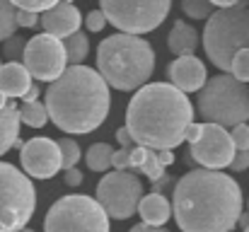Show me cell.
<instances>
[{
    "instance_id": "6da1fadb",
    "label": "cell",
    "mask_w": 249,
    "mask_h": 232,
    "mask_svg": "<svg viewBox=\"0 0 249 232\" xmlns=\"http://www.w3.org/2000/svg\"><path fill=\"white\" fill-rule=\"evenodd\" d=\"M169 206L181 232H232L242 215V189L232 177L198 167L177 179Z\"/></svg>"
},
{
    "instance_id": "7a4b0ae2",
    "label": "cell",
    "mask_w": 249,
    "mask_h": 232,
    "mask_svg": "<svg viewBox=\"0 0 249 232\" xmlns=\"http://www.w3.org/2000/svg\"><path fill=\"white\" fill-rule=\"evenodd\" d=\"M194 124V107L186 94L169 82H148L136 89L126 107V131L138 148L172 150L184 141V128Z\"/></svg>"
},
{
    "instance_id": "3957f363",
    "label": "cell",
    "mask_w": 249,
    "mask_h": 232,
    "mask_svg": "<svg viewBox=\"0 0 249 232\" xmlns=\"http://www.w3.org/2000/svg\"><path fill=\"white\" fill-rule=\"evenodd\" d=\"M46 116L66 133L97 131L111 109V94L107 82L94 68L71 66L46 89Z\"/></svg>"
},
{
    "instance_id": "277c9868",
    "label": "cell",
    "mask_w": 249,
    "mask_h": 232,
    "mask_svg": "<svg viewBox=\"0 0 249 232\" xmlns=\"http://www.w3.org/2000/svg\"><path fill=\"white\" fill-rule=\"evenodd\" d=\"M97 73L107 87L141 89L155 73V51L141 36L111 34L97 46Z\"/></svg>"
},
{
    "instance_id": "5b68a950",
    "label": "cell",
    "mask_w": 249,
    "mask_h": 232,
    "mask_svg": "<svg viewBox=\"0 0 249 232\" xmlns=\"http://www.w3.org/2000/svg\"><path fill=\"white\" fill-rule=\"evenodd\" d=\"M203 49L215 68L230 73L235 54L249 49V10L245 2L228 10H213L203 29Z\"/></svg>"
},
{
    "instance_id": "8992f818",
    "label": "cell",
    "mask_w": 249,
    "mask_h": 232,
    "mask_svg": "<svg viewBox=\"0 0 249 232\" xmlns=\"http://www.w3.org/2000/svg\"><path fill=\"white\" fill-rule=\"evenodd\" d=\"M198 114L220 128H235L249 121V87L230 73L208 77L198 89Z\"/></svg>"
},
{
    "instance_id": "52a82bcc",
    "label": "cell",
    "mask_w": 249,
    "mask_h": 232,
    "mask_svg": "<svg viewBox=\"0 0 249 232\" xmlns=\"http://www.w3.org/2000/svg\"><path fill=\"white\" fill-rule=\"evenodd\" d=\"M36 211V189L15 164L0 162V232H22Z\"/></svg>"
},
{
    "instance_id": "ba28073f",
    "label": "cell",
    "mask_w": 249,
    "mask_h": 232,
    "mask_svg": "<svg viewBox=\"0 0 249 232\" xmlns=\"http://www.w3.org/2000/svg\"><path fill=\"white\" fill-rule=\"evenodd\" d=\"M172 10L169 0H102L99 12L119 34L138 36L158 29Z\"/></svg>"
},
{
    "instance_id": "9c48e42d",
    "label": "cell",
    "mask_w": 249,
    "mask_h": 232,
    "mask_svg": "<svg viewBox=\"0 0 249 232\" xmlns=\"http://www.w3.org/2000/svg\"><path fill=\"white\" fill-rule=\"evenodd\" d=\"M44 232H111V228L102 206L94 198L78 194L63 196L49 208Z\"/></svg>"
},
{
    "instance_id": "30bf717a",
    "label": "cell",
    "mask_w": 249,
    "mask_h": 232,
    "mask_svg": "<svg viewBox=\"0 0 249 232\" xmlns=\"http://www.w3.org/2000/svg\"><path fill=\"white\" fill-rule=\"evenodd\" d=\"M143 198V181L131 172H109L97 184L94 201L102 206L107 218L128 220Z\"/></svg>"
},
{
    "instance_id": "8fae6325",
    "label": "cell",
    "mask_w": 249,
    "mask_h": 232,
    "mask_svg": "<svg viewBox=\"0 0 249 232\" xmlns=\"http://www.w3.org/2000/svg\"><path fill=\"white\" fill-rule=\"evenodd\" d=\"M22 66L29 73V77H36L41 82H53L63 75V71L68 68L66 63V51L63 44L49 34H36L24 44V54H22Z\"/></svg>"
},
{
    "instance_id": "7c38bea8",
    "label": "cell",
    "mask_w": 249,
    "mask_h": 232,
    "mask_svg": "<svg viewBox=\"0 0 249 232\" xmlns=\"http://www.w3.org/2000/svg\"><path fill=\"white\" fill-rule=\"evenodd\" d=\"M189 155L201 169L218 172L228 167L235 157V145L230 141V133L215 124H201V136L196 143H191Z\"/></svg>"
},
{
    "instance_id": "4fadbf2b",
    "label": "cell",
    "mask_w": 249,
    "mask_h": 232,
    "mask_svg": "<svg viewBox=\"0 0 249 232\" xmlns=\"http://www.w3.org/2000/svg\"><path fill=\"white\" fill-rule=\"evenodd\" d=\"M19 160H22V169L32 179H51L61 169V153L56 141L44 136L29 138L19 150Z\"/></svg>"
},
{
    "instance_id": "5bb4252c",
    "label": "cell",
    "mask_w": 249,
    "mask_h": 232,
    "mask_svg": "<svg viewBox=\"0 0 249 232\" xmlns=\"http://www.w3.org/2000/svg\"><path fill=\"white\" fill-rule=\"evenodd\" d=\"M167 75H169V85L174 89H179L181 94L189 97V92H198L206 80V63L196 56H181V58H174L167 68Z\"/></svg>"
},
{
    "instance_id": "9a60e30c",
    "label": "cell",
    "mask_w": 249,
    "mask_h": 232,
    "mask_svg": "<svg viewBox=\"0 0 249 232\" xmlns=\"http://www.w3.org/2000/svg\"><path fill=\"white\" fill-rule=\"evenodd\" d=\"M80 24H83V15L73 2H56L49 12L39 15V27L46 29L44 34H49L58 41L80 32Z\"/></svg>"
},
{
    "instance_id": "2e32d148",
    "label": "cell",
    "mask_w": 249,
    "mask_h": 232,
    "mask_svg": "<svg viewBox=\"0 0 249 232\" xmlns=\"http://www.w3.org/2000/svg\"><path fill=\"white\" fill-rule=\"evenodd\" d=\"M32 87V77L22 63H2L0 66V92L7 99H22Z\"/></svg>"
},
{
    "instance_id": "e0dca14e",
    "label": "cell",
    "mask_w": 249,
    "mask_h": 232,
    "mask_svg": "<svg viewBox=\"0 0 249 232\" xmlns=\"http://www.w3.org/2000/svg\"><path fill=\"white\" fill-rule=\"evenodd\" d=\"M138 213L143 218V225H148V228H162L167 220L172 218V206H169L165 194H153L150 191L148 196L141 198Z\"/></svg>"
},
{
    "instance_id": "ac0fdd59",
    "label": "cell",
    "mask_w": 249,
    "mask_h": 232,
    "mask_svg": "<svg viewBox=\"0 0 249 232\" xmlns=\"http://www.w3.org/2000/svg\"><path fill=\"white\" fill-rule=\"evenodd\" d=\"M167 44H169V51L181 58V56H194V51L198 49V32L186 24V22H174L169 36H167Z\"/></svg>"
},
{
    "instance_id": "d6986e66",
    "label": "cell",
    "mask_w": 249,
    "mask_h": 232,
    "mask_svg": "<svg viewBox=\"0 0 249 232\" xmlns=\"http://www.w3.org/2000/svg\"><path fill=\"white\" fill-rule=\"evenodd\" d=\"M19 138V109L17 102H7L5 109H0V155H5L15 141Z\"/></svg>"
},
{
    "instance_id": "ffe728a7",
    "label": "cell",
    "mask_w": 249,
    "mask_h": 232,
    "mask_svg": "<svg viewBox=\"0 0 249 232\" xmlns=\"http://www.w3.org/2000/svg\"><path fill=\"white\" fill-rule=\"evenodd\" d=\"M61 44H63V51H66V63H71V66H83V61L87 58V51H89L87 34H85V32H75V34H71L68 39H63Z\"/></svg>"
},
{
    "instance_id": "44dd1931",
    "label": "cell",
    "mask_w": 249,
    "mask_h": 232,
    "mask_svg": "<svg viewBox=\"0 0 249 232\" xmlns=\"http://www.w3.org/2000/svg\"><path fill=\"white\" fill-rule=\"evenodd\" d=\"M111 155H114V148L109 143H94L87 148L85 162L92 172H107L111 167Z\"/></svg>"
},
{
    "instance_id": "7402d4cb",
    "label": "cell",
    "mask_w": 249,
    "mask_h": 232,
    "mask_svg": "<svg viewBox=\"0 0 249 232\" xmlns=\"http://www.w3.org/2000/svg\"><path fill=\"white\" fill-rule=\"evenodd\" d=\"M46 121H49V116H46V107L41 102L22 104V109H19V124H27L32 128H41Z\"/></svg>"
},
{
    "instance_id": "603a6c76",
    "label": "cell",
    "mask_w": 249,
    "mask_h": 232,
    "mask_svg": "<svg viewBox=\"0 0 249 232\" xmlns=\"http://www.w3.org/2000/svg\"><path fill=\"white\" fill-rule=\"evenodd\" d=\"M56 145H58V153H61V169H66V172L73 169L80 160V145L71 138H61V141H56Z\"/></svg>"
},
{
    "instance_id": "cb8c5ba5",
    "label": "cell",
    "mask_w": 249,
    "mask_h": 232,
    "mask_svg": "<svg viewBox=\"0 0 249 232\" xmlns=\"http://www.w3.org/2000/svg\"><path fill=\"white\" fill-rule=\"evenodd\" d=\"M15 5L0 0V41H7L10 36H15L17 24H15Z\"/></svg>"
},
{
    "instance_id": "d4e9b609",
    "label": "cell",
    "mask_w": 249,
    "mask_h": 232,
    "mask_svg": "<svg viewBox=\"0 0 249 232\" xmlns=\"http://www.w3.org/2000/svg\"><path fill=\"white\" fill-rule=\"evenodd\" d=\"M181 10L191 19H208L213 15V5L208 0H184L181 2Z\"/></svg>"
},
{
    "instance_id": "484cf974",
    "label": "cell",
    "mask_w": 249,
    "mask_h": 232,
    "mask_svg": "<svg viewBox=\"0 0 249 232\" xmlns=\"http://www.w3.org/2000/svg\"><path fill=\"white\" fill-rule=\"evenodd\" d=\"M230 75L235 77L237 82H242V85L249 82V49L235 54V58L230 63Z\"/></svg>"
},
{
    "instance_id": "4316f807",
    "label": "cell",
    "mask_w": 249,
    "mask_h": 232,
    "mask_svg": "<svg viewBox=\"0 0 249 232\" xmlns=\"http://www.w3.org/2000/svg\"><path fill=\"white\" fill-rule=\"evenodd\" d=\"M12 5H15V10H22V12L44 15V12H49L56 5V0H15Z\"/></svg>"
},
{
    "instance_id": "83f0119b",
    "label": "cell",
    "mask_w": 249,
    "mask_h": 232,
    "mask_svg": "<svg viewBox=\"0 0 249 232\" xmlns=\"http://www.w3.org/2000/svg\"><path fill=\"white\" fill-rule=\"evenodd\" d=\"M228 133H230V141L235 145V153H247L249 150V126L247 124H240V126H235Z\"/></svg>"
},
{
    "instance_id": "f1b7e54d",
    "label": "cell",
    "mask_w": 249,
    "mask_h": 232,
    "mask_svg": "<svg viewBox=\"0 0 249 232\" xmlns=\"http://www.w3.org/2000/svg\"><path fill=\"white\" fill-rule=\"evenodd\" d=\"M24 39L22 36H10L7 41H5V56L10 58V63H17V58H22V54H24Z\"/></svg>"
},
{
    "instance_id": "f546056e",
    "label": "cell",
    "mask_w": 249,
    "mask_h": 232,
    "mask_svg": "<svg viewBox=\"0 0 249 232\" xmlns=\"http://www.w3.org/2000/svg\"><path fill=\"white\" fill-rule=\"evenodd\" d=\"M104 24H107V19H104V15H102L99 10L87 12V17H85V27H87L89 32H102Z\"/></svg>"
},
{
    "instance_id": "4dcf8cb0",
    "label": "cell",
    "mask_w": 249,
    "mask_h": 232,
    "mask_svg": "<svg viewBox=\"0 0 249 232\" xmlns=\"http://www.w3.org/2000/svg\"><path fill=\"white\" fill-rule=\"evenodd\" d=\"M15 24H17V27H39V15L17 10V12H15Z\"/></svg>"
},
{
    "instance_id": "1f68e13d",
    "label": "cell",
    "mask_w": 249,
    "mask_h": 232,
    "mask_svg": "<svg viewBox=\"0 0 249 232\" xmlns=\"http://www.w3.org/2000/svg\"><path fill=\"white\" fill-rule=\"evenodd\" d=\"M111 167H116V172H126L128 169V150H114L111 155Z\"/></svg>"
},
{
    "instance_id": "d6a6232c",
    "label": "cell",
    "mask_w": 249,
    "mask_h": 232,
    "mask_svg": "<svg viewBox=\"0 0 249 232\" xmlns=\"http://www.w3.org/2000/svg\"><path fill=\"white\" fill-rule=\"evenodd\" d=\"M228 167H230V172H245L249 167V150L247 153H235L232 162H230Z\"/></svg>"
},
{
    "instance_id": "836d02e7",
    "label": "cell",
    "mask_w": 249,
    "mask_h": 232,
    "mask_svg": "<svg viewBox=\"0 0 249 232\" xmlns=\"http://www.w3.org/2000/svg\"><path fill=\"white\" fill-rule=\"evenodd\" d=\"M63 181H66L68 186H80V184H83V172H80L78 167H73V169H68V172L63 174Z\"/></svg>"
},
{
    "instance_id": "e575fe53",
    "label": "cell",
    "mask_w": 249,
    "mask_h": 232,
    "mask_svg": "<svg viewBox=\"0 0 249 232\" xmlns=\"http://www.w3.org/2000/svg\"><path fill=\"white\" fill-rule=\"evenodd\" d=\"M198 136H201V124H189V126L184 128V141L196 143V141H198Z\"/></svg>"
},
{
    "instance_id": "d590c367",
    "label": "cell",
    "mask_w": 249,
    "mask_h": 232,
    "mask_svg": "<svg viewBox=\"0 0 249 232\" xmlns=\"http://www.w3.org/2000/svg\"><path fill=\"white\" fill-rule=\"evenodd\" d=\"M116 141H119L121 150H131V145H133V141H131V136H128V131H126L124 126L116 131Z\"/></svg>"
},
{
    "instance_id": "8d00e7d4",
    "label": "cell",
    "mask_w": 249,
    "mask_h": 232,
    "mask_svg": "<svg viewBox=\"0 0 249 232\" xmlns=\"http://www.w3.org/2000/svg\"><path fill=\"white\" fill-rule=\"evenodd\" d=\"M172 184V177L165 174V177H160L158 181H153V194H162V189H167Z\"/></svg>"
},
{
    "instance_id": "74e56055",
    "label": "cell",
    "mask_w": 249,
    "mask_h": 232,
    "mask_svg": "<svg viewBox=\"0 0 249 232\" xmlns=\"http://www.w3.org/2000/svg\"><path fill=\"white\" fill-rule=\"evenodd\" d=\"M36 99H39V87H36V85H32V87L24 92L22 102H24V104H32V102H36Z\"/></svg>"
},
{
    "instance_id": "f35d334b",
    "label": "cell",
    "mask_w": 249,
    "mask_h": 232,
    "mask_svg": "<svg viewBox=\"0 0 249 232\" xmlns=\"http://www.w3.org/2000/svg\"><path fill=\"white\" fill-rule=\"evenodd\" d=\"M158 160H160L162 167H169V164L174 162V155H172V150H160V153H158Z\"/></svg>"
},
{
    "instance_id": "ab89813d",
    "label": "cell",
    "mask_w": 249,
    "mask_h": 232,
    "mask_svg": "<svg viewBox=\"0 0 249 232\" xmlns=\"http://www.w3.org/2000/svg\"><path fill=\"white\" fill-rule=\"evenodd\" d=\"M211 5H213V7H220V10H228V7L237 5V0H213Z\"/></svg>"
},
{
    "instance_id": "60d3db41",
    "label": "cell",
    "mask_w": 249,
    "mask_h": 232,
    "mask_svg": "<svg viewBox=\"0 0 249 232\" xmlns=\"http://www.w3.org/2000/svg\"><path fill=\"white\" fill-rule=\"evenodd\" d=\"M128 232H165V230H162V228H148V225L141 223V225H133Z\"/></svg>"
},
{
    "instance_id": "b9f144b4",
    "label": "cell",
    "mask_w": 249,
    "mask_h": 232,
    "mask_svg": "<svg viewBox=\"0 0 249 232\" xmlns=\"http://www.w3.org/2000/svg\"><path fill=\"white\" fill-rule=\"evenodd\" d=\"M237 225L242 228V232L247 230L249 228V213H245V215H240V218H237Z\"/></svg>"
},
{
    "instance_id": "7bdbcfd3",
    "label": "cell",
    "mask_w": 249,
    "mask_h": 232,
    "mask_svg": "<svg viewBox=\"0 0 249 232\" xmlns=\"http://www.w3.org/2000/svg\"><path fill=\"white\" fill-rule=\"evenodd\" d=\"M7 102H10V99H7V97L0 92V109H5V104H7Z\"/></svg>"
},
{
    "instance_id": "ee69618b",
    "label": "cell",
    "mask_w": 249,
    "mask_h": 232,
    "mask_svg": "<svg viewBox=\"0 0 249 232\" xmlns=\"http://www.w3.org/2000/svg\"><path fill=\"white\" fill-rule=\"evenodd\" d=\"M22 232H34V230H22Z\"/></svg>"
},
{
    "instance_id": "f6af8a7d",
    "label": "cell",
    "mask_w": 249,
    "mask_h": 232,
    "mask_svg": "<svg viewBox=\"0 0 249 232\" xmlns=\"http://www.w3.org/2000/svg\"><path fill=\"white\" fill-rule=\"evenodd\" d=\"M245 232H249V228H247V230H245Z\"/></svg>"
}]
</instances>
